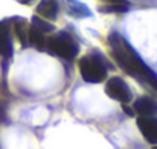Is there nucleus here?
<instances>
[{"label":"nucleus","instance_id":"2","mask_svg":"<svg viewBox=\"0 0 157 149\" xmlns=\"http://www.w3.org/2000/svg\"><path fill=\"white\" fill-rule=\"evenodd\" d=\"M53 56L72 61L78 55V43L67 32H56L46 40V49Z\"/></svg>","mask_w":157,"mask_h":149},{"label":"nucleus","instance_id":"16","mask_svg":"<svg viewBox=\"0 0 157 149\" xmlns=\"http://www.w3.org/2000/svg\"><path fill=\"white\" fill-rule=\"evenodd\" d=\"M153 149H157V145H154V148H153Z\"/></svg>","mask_w":157,"mask_h":149},{"label":"nucleus","instance_id":"11","mask_svg":"<svg viewBox=\"0 0 157 149\" xmlns=\"http://www.w3.org/2000/svg\"><path fill=\"white\" fill-rule=\"evenodd\" d=\"M14 31H15V35L17 38L20 40L21 46L23 47H28L29 43H28V34H29V26L28 23L23 20V18H18L14 21Z\"/></svg>","mask_w":157,"mask_h":149},{"label":"nucleus","instance_id":"13","mask_svg":"<svg viewBox=\"0 0 157 149\" xmlns=\"http://www.w3.org/2000/svg\"><path fill=\"white\" fill-rule=\"evenodd\" d=\"M128 9L127 5H111L108 8H102L101 11H107V12H125Z\"/></svg>","mask_w":157,"mask_h":149},{"label":"nucleus","instance_id":"1","mask_svg":"<svg viewBox=\"0 0 157 149\" xmlns=\"http://www.w3.org/2000/svg\"><path fill=\"white\" fill-rule=\"evenodd\" d=\"M108 44L111 50V56L125 73L150 84L154 90H157V75L142 61L139 53L131 47V44L121 34L111 32L108 35Z\"/></svg>","mask_w":157,"mask_h":149},{"label":"nucleus","instance_id":"5","mask_svg":"<svg viewBox=\"0 0 157 149\" xmlns=\"http://www.w3.org/2000/svg\"><path fill=\"white\" fill-rule=\"evenodd\" d=\"M137 126L147 142L157 145V117H144L139 116L137 119Z\"/></svg>","mask_w":157,"mask_h":149},{"label":"nucleus","instance_id":"3","mask_svg":"<svg viewBox=\"0 0 157 149\" xmlns=\"http://www.w3.org/2000/svg\"><path fill=\"white\" fill-rule=\"evenodd\" d=\"M78 67L82 79L89 84H99L107 78V67L99 55L90 53L82 56L78 62Z\"/></svg>","mask_w":157,"mask_h":149},{"label":"nucleus","instance_id":"12","mask_svg":"<svg viewBox=\"0 0 157 149\" xmlns=\"http://www.w3.org/2000/svg\"><path fill=\"white\" fill-rule=\"evenodd\" d=\"M32 26H35L37 29H40L41 32H44V34H48V32H52L53 29V24L51 23H48V21H44V20H41L38 15H34L32 17Z\"/></svg>","mask_w":157,"mask_h":149},{"label":"nucleus","instance_id":"15","mask_svg":"<svg viewBox=\"0 0 157 149\" xmlns=\"http://www.w3.org/2000/svg\"><path fill=\"white\" fill-rule=\"evenodd\" d=\"M17 2H20V3H23V5H29V3H32L34 0H17Z\"/></svg>","mask_w":157,"mask_h":149},{"label":"nucleus","instance_id":"4","mask_svg":"<svg viewBox=\"0 0 157 149\" xmlns=\"http://www.w3.org/2000/svg\"><path fill=\"white\" fill-rule=\"evenodd\" d=\"M105 93L111 98V99L117 100V102H122V103H128L131 100V91L127 85V82L122 79V78H117V76H113L107 81L105 84Z\"/></svg>","mask_w":157,"mask_h":149},{"label":"nucleus","instance_id":"8","mask_svg":"<svg viewBox=\"0 0 157 149\" xmlns=\"http://www.w3.org/2000/svg\"><path fill=\"white\" fill-rule=\"evenodd\" d=\"M58 2L56 0H41L37 6L38 15H41L46 20H56L58 17Z\"/></svg>","mask_w":157,"mask_h":149},{"label":"nucleus","instance_id":"9","mask_svg":"<svg viewBox=\"0 0 157 149\" xmlns=\"http://www.w3.org/2000/svg\"><path fill=\"white\" fill-rule=\"evenodd\" d=\"M64 3H66V8H67V9H66L67 14L72 15V17L84 18V17H90V15H92L90 9H89L84 3H81V2H78V0H64Z\"/></svg>","mask_w":157,"mask_h":149},{"label":"nucleus","instance_id":"14","mask_svg":"<svg viewBox=\"0 0 157 149\" xmlns=\"http://www.w3.org/2000/svg\"><path fill=\"white\" fill-rule=\"evenodd\" d=\"M122 108H124V111L127 113V116H134V111H133L131 108H128L127 103H122Z\"/></svg>","mask_w":157,"mask_h":149},{"label":"nucleus","instance_id":"10","mask_svg":"<svg viewBox=\"0 0 157 149\" xmlns=\"http://www.w3.org/2000/svg\"><path fill=\"white\" fill-rule=\"evenodd\" d=\"M46 34L41 32L40 29H37L35 26H29V34H28V43L31 46H34L35 49L38 50H44L46 49Z\"/></svg>","mask_w":157,"mask_h":149},{"label":"nucleus","instance_id":"7","mask_svg":"<svg viewBox=\"0 0 157 149\" xmlns=\"http://www.w3.org/2000/svg\"><path fill=\"white\" fill-rule=\"evenodd\" d=\"M133 111L144 117H156L157 116V102L148 96L139 98L133 105Z\"/></svg>","mask_w":157,"mask_h":149},{"label":"nucleus","instance_id":"6","mask_svg":"<svg viewBox=\"0 0 157 149\" xmlns=\"http://www.w3.org/2000/svg\"><path fill=\"white\" fill-rule=\"evenodd\" d=\"M12 55V40L8 20L0 21V56L11 58Z\"/></svg>","mask_w":157,"mask_h":149}]
</instances>
